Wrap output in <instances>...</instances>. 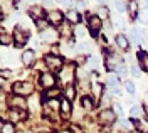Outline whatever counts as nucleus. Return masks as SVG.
<instances>
[{"label": "nucleus", "mask_w": 148, "mask_h": 133, "mask_svg": "<svg viewBox=\"0 0 148 133\" xmlns=\"http://www.w3.org/2000/svg\"><path fill=\"white\" fill-rule=\"evenodd\" d=\"M14 93L17 96H27V95H32V91H34V88L30 83H22V81H18L14 84Z\"/></svg>", "instance_id": "nucleus-1"}, {"label": "nucleus", "mask_w": 148, "mask_h": 133, "mask_svg": "<svg viewBox=\"0 0 148 133\" xmlns=\"http://www.w3.org/2000/svg\"><path fill=\"white\" fill-rule=\"evenodd\" d=\"M9 105L12 110H17V111H22L27 108V101L24 99V96H12L9 99Z\"/></svg>", "instance_id": "nucleus-2"}, {"label": "nucleus", "mask_w": 148, "mask_h": 133, "mask_svg": "<svg viewBox=\"0 0 148 133\" xmlns=\"http://www.w3.org/2000/svg\"><path fill=\"white\" fill-rule=\"evenodd\" d=\"M29 39V34L25 32V30H22L20 27H17L15 30H14V40H15V46H24L25 42H27Z\"/></svg>", "instance_id": "nucleus-3"}, {"label": "nucleus", "mask_w": 148, "mask_h": 133, "mask_svg": "<svg viewBox=\"0 0 148 133\" xmlns=\"http://www.w3.org/2000/svg\"><path fill=\"white\" fill-rule=\"evenodd\" d=\"M40 39H42L44 42H49V44H54L56 40H57V32H56L54 29L47 27L46 30H42V32H40Z\"/></svg>", "instance_id": "nucleus-4"}, {"label": "nucleus", "mask_w": 148, "mask_h": 133, "mask_svg": "<svg viewBox=\"0 0 148 133\" xmlns=\"http://www.w3.org/2000/svg\"><path fill=\"white\" fill-rule=\"evenodd\" d=\"M46 64L49 66L51 71H57V69H61L62 67V61H61V57L59 56H47L46 57Z\"/></svg>", "instance_id": "nucleus-5"}, {"label": "nucleus", "mask_w": 148, "mask_h": 133, "mask_svg": "<svg viewBox=\"0 0 148 133\" xmlns=\"http://www.w3.org/2000/svg\"><path fill=\"white\" fill-rule=\"evenodd\" d=\"M114 120H116V113L113 110H103L101 114H99V121L103 125H111Z\"/></svg>", "instance_id": "nucleus-6"}, {"label": "nucleus", "mask_w": 148, "mask_h": 133, "mask_svg": "<svg viewBox=\"0 0 148 133\" xmlns=\"http://www.w3.org/2000/svg\"><path fill=\"white\" fill-rule=\"evenodd\" d=\"M62 20H64V15H62V12H59V10H51V14L47 15V22H51V24H54V25H61Z\"/></svg>", "instance_id": "nucleus-7"}, {"label": "nucleus", "mask_w": 148, "mask_h": 133, "mask_svg": "<svg viewBox=\"0 0 148 133\" xmlns=\"http://www.w3.org/2000/svg\"><path fill=\"white\" fill-rule=\"evenodd\" d=\"M108 86H110V91L114 93V95H121V89H120V83H118V76L114 74H110L108 76Z\"/></svg>", "instance_id": "nucleus-8"}, {"label": "nucleus", "mask_w": 148, "mask_h": 133, "mask_svg": "<svg viewBox=\"0 0 148 133\" xmlns=\"http://www.w3.org/2000/svg\"><path fill=\"white\" fill-rule=\"evenodd\" d=\"M88 22H89L92 36H96V32L101 29V19H99L98 15H89V14H88Z\"/></svg>", "instance_id": "nucleus-9"}, {"label": "nucleus", "mask_w": 148, "mask_h": 133, "mask_svg": "<svg viewBox=\"0 0 148 133\" xmlns=\"http://www.w3.org/2000/svg\"><path fill=\"white\" fill-rule=\"evenodd\" d=\"M40 84L44 86V88H52V86L56 84V77L54 74H51V73H44L42 76H40Z\"/></svg>", "instance_id": "nucleus-10"}, {"label": "nucleus", "mask_w": 148, "mask_h": 133, "mask_svg": "<svg viewBox=\"0 0 148 133\" xmlns=\"http://www.w3.org/2000/svg\"><path fill=\"white\" fill-rule=\"evenodd\" d=\"M34 57H36V52H34L32 49L24 51V52H22V56H20V59H22V64H24V66H30V64L34 62Z\"/></svg>", "instance_id": "nucleus-11"}, {"label": "nucleus", "mask_w": 148, "mask_h": 133, "mask_svg": "<svg viewBox=\"0 0 148 133\" xmlns=\"http://www.w3.org/2000/svg\"><path fill=\"white\" fill-rule=\"evenodd\" d=\"M29 14H30V17L36 20V22L44 19V9L42 7H30L29 9Z\"/></svg>", "instance_id": "nucleus-12"}, {"label": "nucleus", "mask_w": 148, "mask_h": 133, "mask_svg": "<svg viewBox=\"0 0 148 133\" xmlns=\"http://www.w3.org/2000/svg\"><path fill=\"white\" fill-rule=\"evenodd\" d=\"M12 42H15V40H14V34H9V32L2 30V32H0V44H2V46H10Z\"/></svg>", "instance_id": "nucleus-13"}, {"label": "nucleus", "mask_w": 148, "mask_h": 133, "mask_svg": "<svg viewBox=\"0 0 148 133\" xmlns=\"http://www.w3.org/2000/svg\"><path fill=\"white\" fill-rule=\"evenodd\" d=\"M116 46L120 49H123V51H126V49L130 47V42H128V39H126V36L118 34V36H116Z\"/></svg>", "instance_id": "nucleus-14"}, {"label": "nucleus", "mask_w": 148, "mask_h": 133, "mask_svg": "<svg viewBox=\"0 0 148 133\" xmlns=\"http://www.w3.org/2000/svg\"><path fill=\"white\" fill-rule=\"evenodd\" d=\"M66 19H67V22H71V24H77L81 20V15L77 14V10H69L66 14Z\"/></svg>", "instance_id": "nucleus-15"}, {"label": "nucleus", "mask_w": 148, "mask_h": 133, "mask_svg": "<svg viewBox=\"0 0 148 133\" xmlns=\"http://www.w3.org/2000/svg\"><path fill=\"white\" fill-rule=\"evenodd\" d=\"M61 34H62L64 37H69V36L73 34V29H71V22L64 20V22L61 24Z\"/></svg>", "instance_id": "nucleus-16"}, {"label": "nucleus", "mask_w": 148, "mask_h": 133, "mask_svg": "<svg viewBox=\"0 0 148 133\" xmlns=\"http://www.w3.org/2000/svg\"><path fill=\"white\" fill-rule=\"evenodd\" d=\"M118 57L114 56V54H110V56L106 57V67L108 69H113V67H118Z\"/></svg>", "instance_id": "nucleus-17"}, {"label": "nucleus", "mask_w": 148, "mask_h": 133, "mask_svg": "<svg viewBox=\"0 0 148 133\" xmlns=\"http://www.w3.org/2000/svg\"><path fill=\"white\" fill-rule=\"evenodd\" d=\"M59 110H61L62 114H66V116L71 113V103H69V99H62L61 105H59Z\"/></svg>", "instance_id": "nucleus-18"}, {"label": "nucleus", "mask_w": 148, "mask_h": 133, "mask_svg": "<svg viewBox=\"0 0 148 133\" xmlns=\"http://www.w3.org/2000/svg\"><path fill=\"white\" fill-rule=\"evenodd\" d=\"M0 132L2 133H15V128H14V125L10 123H7V121H3L2 123V128H0Z\"/></svg>", "instance_id": "nucleus-19"}, {"label": "nucleus", "mask_w": 148, "mask_h": 133, "mask_svg": "<svg viewBox=\"0 0 148 133\" xmlns=\"http://www.w3.org/2000/svg\"><path fill=\"white\" fill-rule=\"evenodd\" d=\"M130 114H131L133 118H140V116H141V106L133 105L131 108H130Z\"/></svg>", "instance_id": "nucleus-20"}, {"label": "nucleus", "mask_w": 148, "mask_h": 133, "mask_svg": "<svg viewBox=\"0 0 148 133\" xmlns=\"http://www.w3.org/2000/svg\"><path fill=\"white\" fill-rule=\"evenodd\" d=\"M83 108H84V110H92V108H94L92 98H89V96H84V98H83Z\"/></svg>", "instance_id": "nucleus-21"}, {"label": "nucleus", "mask_w": 148, "mask_h": 133, "mask_svg": "<svg viewBox=\"0 0 148 133\" xmlns=\"http://www.w3.org/2000/svg\"><path fill=\"white\" fill-rule=\"evenodd\" d=\"M138 59H140V64H141V66H143V67L148 71V56L145 54V52H140V54H138Z\"/></svg>", "instance_id": "nucleus-22"}, {"label": "nucleus", "mask_w": 148, "mask_h": 133, "mask_svg": "<svg viewBox=\"0 0 148 133\" xmlns=\"http://www.w3.org/2000/svg\"><path fill=\"white\" fill-rule=\"evenodd\" d=\"M9 118H10V123H14V121H18V120H20L22 116H20V113H18L17 110H10Z\"/></svg>", "instance_id": "nucleus-23"}, {"label": "nucleus", "mask_w": 148, "mask_h": 133, "mask_svg": "<svg viewBox=\"0 0 148 133\" xmlns=\"http://www.w3.org/2000/svg\"><path fill=\"white\" fill-rule=\"evenodd\" d=\"M74 34H76L77 37H86V36H88V30H86L83 25H77V27H76V30H74Z\"/></svg>", "instance_id": "nucleus-24"}, {"label": "nucleus", "mask_w": 148, "mask_h": 133, "mask_svg": "<svg viewBox=\"0 0 148 133\" xmlns=\"http://www.w3.org/2000/svg\"><path fill=\"white\" fill-rule=\"evenodd\" d=\"M120 126H121V130L130 132V130L133 128V123H131V121H126V120H121V121H120Z\"/></svg>", "instance_id": "nucleus-25"}, {"label": "nucleus", "mask_w": 148, "mask_h": 133, "mask_svg": "<svg viewBox=\"0 0 148 133\" xmlns=\"http://www.w3.org/2000/svg\"><path fill=\"white\" fill-rule=\"evenodd\" d=\"M71 73H73V69H71V67H66V71L61 73V79H62V81H69V79H71Z\"/></svg>", "instance_id": "nucleus-26"}, {"label": "nucleus", "mask_w": 148, "mask_h": 133, "mask_svg": "<svg viewBox=\"0 0 148 133\" xmlns=\"http://www.w3.org/2000/svg\"><path fill=\"white\" fill-rule=\"evenodd\" d=\"M116 73H118V76H126V74H128V69H126V67L123 66V64H120V66L116 67Z\"/></svg>", "instance_id": "nucleus-27"}, {"label": "nucleus", "mask_w": 148, "mask_h": 133, "mask_svg": "<svg viewBox=\"0 0 148 133\" xmlns=\"http://www.w3.org/2000/svg\"><path fill=\"white\" fill-rule=\"evenodd\" d=\"M77 52H89V46L86 42H79L77 44Z\"/></svg>", "instance_id": "nucleus-28"}, {"label": "nucleus", "mask_w": 148, "mask_h": 133, "mask_svg": "<svg viewBox=\"0 0 148 133\" xmlns=\"http://www.w3.org/2000/svg\"><path fill=\"white\" fill-rule=\"evenodd\" d=\"M125 89H126L128 93H131V95H135V84H133L131 81H126V83H125Z\"/></svg>", "instance_id": "nucleus-29"}, {"label": "nucleus", "mask_w": 148, "mask_h": 133, "mask_svg": "<svg viewBox=\"0 0 148 133\" xmlns=\"http://www.w3.org/2000/svg\"><path fill=\"white\" fill-rule=\"evenodd\" d=\"M74 98V88L73 86H67V89H66V99H73Z\"/></svg>", "instance_id": "nucleus-30"}, {"label": "nucleus", "mask_w": 148, "mask_h": 133, "mask_svg": "<svg viewBox=\"0 0 148 133\" xmlns=\"http://www.w3.org/2000/svg\"><path fill=\"white\" fill-rule=\"evenodd\" d=\"M113 111H114V113L118 114V116H123V106L116 103V105L113 106Z\"/></svg>", "instance_id": "nucleus-31"}, {"label": "nucleus", "mask_w": 148, "mask_h": 133, "mask_svg": "<svg viewBox=\"0 0 148 133\" xmlns=\"http://www.w3.org/2000/svg\"><path fill=\"white\" fill-rule=\"evenodd\" d=\"M98 62H99V61H98V57H96V56L91 57V59H89V62H88V67H89V69H91V67H96V66H98Z\"/></svg>", "instance_id": "nucleus-32"}, {"label": "nucleus", "mask_w": 148, "mask_h": 133, "mask_svg": "<svg viewBox=\"0 0 148 133\" xmlns=\"http://www.w3.org/2000/svg\"><path fill=\"white\" fill-rule=\"evenodd\" d=\"M113 24H114V25H116V27H123V19H121V17H113Z\"/></svg>", "instance_id": "nucleus-33"}, {"label": "nucleus", "mask_w": 148, "mask_h": 133, "mask_svg": "<svg viewBox=\"0 0 148 133\" xmlns=\"http://www.w3.org/2000/svg\"><path fill=\"white\" fill-rule=\"evenodd\" d=\"M125 5H126V3H123V2H116V3H114V9L118 10V12H123V10H125Z\"/></svg>", "instance_id": "nucleus-34"}, {"label": "nucleus", "mask_w": 148, "mask_h": 133, "mask_svg": "<svg viewBox=\"0 0 148 133\" xmlns=\"http://www.w3.org/2000/svg\"><path fill=\"white\" fill-rule=\"evenodd\" d=\"M131 74L135 77H138L140 76V69H138V66H131Z\"/></svg>", "instance_id": "nucleus-35"}, {"label": "nucleus", "mask_w": 148, "mask_h": 133, "mask_svg": "<svg viewBox=\"0 0 148 133\" xmlns=\"http://www.w3.org/2000/svg\"><path fill=\"white\" fill-rule=\"evenodd\" d=\"M92 91H94V95H96V96L101 95V86H99V84H94V86H92Z\"/></svg>", "instance_id": "nucleus-36"}, {"label": "nucleus", "mask_w": 148, "mask_h": 133, "mask_svg": "<svg viewBox=\"0 0 148 133\" xmlns=\"http://www.w3.org/2000/svg\"><path fill=\"white\" fill-rule=\"evenodd\" d=\"M99 19H103V17H108V10L106 9H99V15H98Z\"/></svg>", "instance_id": "nucleus-37"}, {"label": "nucleus", "mask_w": 148, "mask_h": 133, "mask_svg": "<svg viewBox=\"0 0 148 133\" xmlns=\"http://www.w3.org/2000/svg\"><path fill=\"white\" fill-rule=\"evenodd\" d=\"M10 74H12V73H10L9 69H3V71H2V79H5V77H9Z\"/></svg>", "instance_id": "nucleus-38"}, {"label": "nucleus", "mask_w": 148, "mask_h": 133, "mask_svg": "<svg viewBox=\"0 0 148 133\" xmlns=\"http://www.w3.org/2000/svg\"><path fill=\"white\" fill-rule=\"evenodd\" d=\"M30 106H32V110H36L37 106H39V101H36V99H32V101H30Z\"/></svg>", "instance_id": "nucleus-39"}, {"label": "nucleus", "mask_w": 148, "mask_h": 133, "mask_svg": "<svg viewBox=\"0 0 148 133\" xmlns=\"http://www.w3.org/2000/svg\"><path fill=\"white\" fill-rule=\"evenodd\" d=\"M59 95V91H57V89H54V91H49V93H47V96H57Z\"/></svg>", "instance_id": "nucleus-40"}, {"label": "nucleus", "mask_w": 148, "mask_h": 133, "mask_svg": "<svg viewBox=\"0 0 148 133\" xmlns=\"http://www.w3.org/2000/svg\"><path fill=\"white\" fill-rule=\"evenodd\" d=\"M74 133H83V130L81 128H74Z\"/></svg>", "instance_id": "nucleus-41"}, {"label": "nucleus", "mask_w": 148, "mask_h": 133, "mask_svg": "<svg viewBox=\"0 0 148 133\" xmlns=\"http://www.w3.org/2000/svg\"><path fill=\"white\" fill-rule=\"evenodd\" d=\"M59 133H71V132H69V130H61Z\"/></svg>", "instance_id": "nucleus-42"}, {"label": "nucleus", "mask_w": 148, "mask_h": 133, "mask_svg": "<svg viewBox=\"0 0 148 133\" xmlns=\"http://www.w3.org/2000/svg\"><path fill=\"white\" fill-rule=\"evenodd\" d=\"M133 133H136V132H133Z\"/></svg>", "instance_id": "nucleus-43"}]
</instances>
